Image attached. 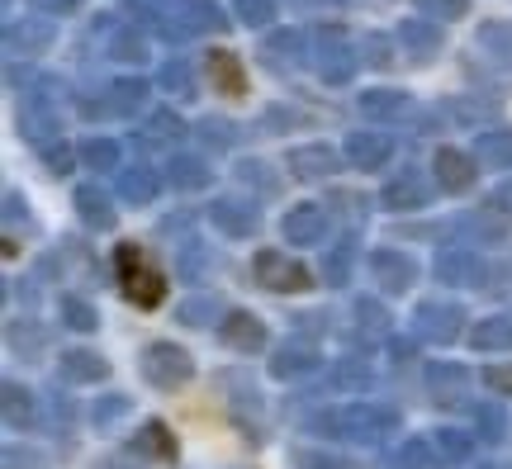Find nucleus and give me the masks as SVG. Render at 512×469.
<instances>
[{"label":"nucleus","instance_id":"nucleus-56","mask_svg":"<svg viewBox=\"0 0 512 469\" xmlns=\"http://www.w3.org/2000/svg\"><path fill=\"white\" fill-rule=\"evenodd\" d=\"M389 356H394V361H408V356H413V342H408V337H389Z\"/></svg>","mask_w":512,"mask_h":469},{"label":"nucleus","instance_id":"nucleus-34","mask_svg":"<svg viewBox=\"0 0 512 469\" xmlns=\"http://www.w3.org/2000/svg\"><path fill=\"white\" fill-rule=\"evenodd\" d=\"M81 162L91 171H119V143L114 138H86L81 143Z\"/></svg>","mask_w":512,"mask_h":469},{"label":"nucleus","instance_id":"nucleus-42","mask_svg":"<svg viewBox=\"0 0 512 469\" xmlns=\"http://www.w3.org/2000/svg\"><path fill=\"white\" fill-rule=\"evenodd\" d=\"M361 62H366V67H375V72L394 67V43H389L384 34H366V43H361Z\"/></svg>","mask_w":512,"mask_h":469},{"label":"nucleus","instance_id":"nucleus-30","mask_svg":"<svg viewBox=\"0 0 512 469\" xmlns=\"http://www.w3.org/2000/svg\"><path fill=\"white\" fill-rule=\"evenodd\" d=\"M403 109H408V95L389 91V86L361 95V114H366V119H394V114H403Z\"/></svg>","mask_w":512,"mask_h":469},{"label":"nucleus","instance_id":"nucleus-8","mask_svg":"<svg viewBox=\"0 0 512 469\" xmlns=\"http://www.w3.org/2000/svg\"><path fill=\"white\" fill-rule=\"evenodd\" d=\"M432 171H437V185L446 190V195H465V190L479 181V162L470 157V152H460V147H437Z\"/></svg>","mask_w":512,"mask_h":469},{"label":"nucleus","instance_id":"nucleus-15","mask_svg":"<svg viewBox=\"0 0 512 469\" xmlns=\"http://www.w3.org/2000/svg\"><path fill=\"white\" fill-rule=\"evenodd\" d=\"M399 43H403V57H413V62H432V57L441 53V24H432V19H403Z\"/></svg>","mask_w":512,"mask_h":469},{"label":"nucleus","instance_id":"nucleus-49","mask_svg":"<svg viewBox=\"0 0 512 469\" xmlns=\"http://www.w3.org/2000/svg\"><path fill=\"white\" fill-rule=\"evenodd\" d=\"M38 152H43L48 171H57V176H67V171H72V147L67 143H48V147H38Z\"/></svg>","mask_w":512,"mask_h":469},{"label":"nucleus","instance_id":"nucleus-50","mask_svg":"<svg viewBox=\"0 0 512 469\" xmlns=\"http://www.w3.org/2000/svg\"><path fill=\"white\" fill-rule=\"evenodd\" d=\"M204 318H214V304H209V299H190V304H181V323L204 327Z\"/></svg>","mask_w":512,"mask_h":469},{"label":"nucleus","instance_id":"nucleus-35","mask_svg":"<svg viewBox=\"0 0 512 469\" xmlns=\"http://www.w3.org/2000/svg\"><path fill=\"white\" fill-rule=\"evenodd\" d=\"M394 469H437V451H432V441L408 436L399 451H394Z\"/></svg>","mask_w":512,"mask_h":469},{"label":"nucleus","instance_id":"nucleus-26","mask_svg":"<svg viewBox=\"0 0 512 469\" xmlns=\"http://www.w3.org/2000/svg\"><path fill=\"white\" fill-rule=\"evenodd\" d=\"M143 105H147V81L143 76H124V81H114L110 100H105L110 114H138Z\"/></svg>","mask_w":512,"mask_h":469},{"label":"nucleus","instance_id":"nucleus-28","mask_svg":"<svg viewBox=\"0 0 512 469\" xmlns=\"http://www.w3.org/2000/svg\"><path fill=\"white\" fill-rule=\"evenodd\" d=\"M166 181L176 185V190H204V185L214 181V171H209L200 157H171V166H166Z\"/></svg>","mask_w":512,"mask_h":469},{"label":"nucleus","instance_id":"nucleus-1","mask_svg":"<svg viewBox=\"0 0 512 469\" xmlns=\"http://www.w3.org/2000/svg\"><path fill=\"white\" fill-rule=\"evenodd\" d=\"M399 427V417L380 408V403H351L342 413H323L313 417V432H332V436H351V441H380Z\"/></svg>","mask_w":512,"mask_h":469},{"label":"nucleus","instance_id":"nucleus-6","mask_svg":"<svg viewBox=\"0 0 512 469\" xmlns=\"http://www.w3.org/2000/svg\"><path fill=\"white\" fill-rule=\"evenodd\" d=\"M256 271V285H266L271 294H299V289H309V271L290 261L285 252H275V247H261L252 261Z\"/></svg>","mask_w":512,"mask_h":469},{"label":"nucleus","instance_id":"nucleus-22","mask_svg":"<svg viewBox=\"0 0 512 469\" xmlns=\"http://www.w3.org/2000/svg\"><path fill=\"white\" fill-rule=\"evenodd\" d=\"M475 157H479V166L512 171V128H484V133H475Z\"/></svg>","mask_w":512,"mask_h":469},{"label":"nucleus","instance_id":"nucleus-31","mask_svg":"<svg viewBox=\"0 0 512 469\" xmlns=\"http://www.w3.org/2000/svg\"><path fill=\"white\" fill-rule=\"evenodd\" d=\"M138 451L143 455H157V460H176V436L166 432V422H147L143 432H138Z\"/></svg>","mask_w":512,"mask_h":469},{"label":"nucleus","instance_id":"nucleus-11","mask_svg":"<svg viewBox=\"0 0 512 469\" xmlns=\"http://www.w3.org/2000/svg\"><path fill=\"white\" fill-rule=\"evenodd\" d=\"M209 223L219 228V233L228 237H252L256 223H261V214H256L252 199H238V195H223L209 204Z\"/></svg>","mask_w":512,"mask_h":469},{"label":"nucleus","instance_id":"nucleus-38","mask_svg":"<svg viewBox=\"0 0 512 469\" xmlns=\"http://www.w3.org/2000/svg\"><path fill=\"white\" fill-rule=\"evenodd\" d=\"M422 19H432V24H451V19H465L470 15V0H418Z\"/></svg>","mask_w":512,"mask_h":469},{"label":"nucleus","instance_id":"nucleus-19","mask_svg":"<svg viewBox=\"0 0 512 469\" xmlns=\"http://www.w3.org/2000/svg\"><path fill=\"white\" fill-rule=\"evenodd\" d=\"M470 389V370L465 365H451V361H437L427 370V394L437 398V403H460Z\"/></svg>","mask_w":512,"mask_h":469},{"label":"nucleus","instance_id":"nucleus-18","mask_svg":"<svg viewBox=\"0 0 512 469\" xmlns=\"http://www.w3.org/2000/svg\"><path fill=\"white\" fill-rule=\"evenodd\" d=\"M389 157H394V143L384 133H351L347 138V162L356 171H380Z\"/></svg>","mask_w":512,"mask_h":469},{"label":"nucleus","instance_id":"nucleus-9","mask_svg":"<svg viewBox=\"0 0 512 469\" xmlns=\"http://www.w3.org/2000/svg\"><path fill=\"white\" fill-rule=\"evenodd\" d=\"M437 280L441 285H465V289H479L489 280V266L479 261V252L470 247H451V252L437 256Z\"/></svg>","mask_w":512,"mask_h":469},{"label":"nucleus","instance_id":"nucleus-12","mask_svg":"<svg viewBox=\"0 0 512 469\" xmlns=\"http://www.w3.org/2000/svg\"><path fill=\"white\" fill-rule=\"evenodd\" d=\"M370 275H375V285L380 289L403 294V289L418 280V266H413V256L394 252V247H380V252H370Z\"/></svg>","mask_w":512,"mask_h":469},{"label":"nucleus","instance_id":"nucleus-14","mask_svg":"<svg viewBox=\"0 0 512 469\" xmlns=\"http://www.w3.org/2000/svg\"><path fill=\"white\" fill-rule=\"evenodd\" d=\"M219 337L223 346H233L242 356H256V351H266V323L256 318V313H228L219 323Z\"/></svg>","mask_w":512,"mask_h":469},{"label":"nucleus","instance_id":"nucleus-47","mask_svg":"<svg viewBox=\"0 0 512 469\" xmlns=\"http://www.w3.org/2000/svg\"><path fill=\"white\" fill-rule=\"evenodd\" d=\"M181 133H185V124L171 114V109H157V114H152V138L171 143V138H181Z\"/></svg>","mask_w":512,"mask_h":469},{"label":"nucleus","instance_id":"nucleus-40","mask_svg":"<svg viewBox=\"0 0 512 469\" xmlns=\"http://www.w3.org/2000/svg\"><path fill=\"white\" fill-rule=\"evenodd\" d=\"M233 15H238L247 29H266L275 19V0H233Z\"/></svg>","mask_w":512,"mask_h":469},{"label":"nucleus","instance_id":"nucleus-24","mask_svg":"<svg viewBox=\"0 0 512 469\" xmlns=\"http://www.w3.org/2000/svg\"><path fill=\"white\" fill-rule=\"evenodd\" d=\"M157 190H162V181H157L152 166H128V171H119V199H128V204H152Z\"/></svg>","mask_w":512,"mask_h":469},{"label":"nucleus","instance_id":"nucleus-58","mask_svg":"<svg viewBox=\"0 0 512 469\" xmlns=\"http://www.w3.org/2000/svg\"><path fill=\"white\" fill-rule=\"evenodd\" d=\"M484 469H503V465H484Z\"/></svg>","mask_w":512,"mask_h":469},{"label":"nucleus","instance_id":"nucleus-54","mask_svg":"<svg viewBox=\"0 0 512 469\" xmlns=\"http://www.w3.org/2000/svg\"><path fill=\"white\" fill-rule=\"evenodd\" d=\"M128 413V398L124 394H110L105 408H95V422H110V417H124Z\"/></svg>","mask_w":512,"mask_h":469},{"label":"nucleus","instance_id":"nucleus-10","mask_svg":"<svg viewBox=\"0 0 512 469\" xmlns=\"http://www.w3.org/2000/svg\"><path fill=\"white\" fill-rule=\"evenodd\" d=\"M280 233H285L290 247H318L328 237V214L318 204H294L290 214L280 218Z\"/></svg>","mask_w":512,"mask_h":469},{"label":"nucleus","instance_id":"nucleus-29","mask_svg":"<svg viewBox=\"0 0 512 469\" xmlns=\"http://www.w3.org/2000/svg\"><path fill=\"white\" fill-rule=\"evenodd\" d=\"M299 53H304V38L294 34V29H280V34H271V38H266V48H261V57H271L275 72L294 67V62H299Z\"/></svg>","mask_w":512,"mask_h":469},{"label":"nucleus","instance_id":"nucleus-23","mask_svg":"<svg viewBox=\"0 0 512 469\" xmlns=\"http://www.w3.org/2000/svg\"><path fill=\"white\" fill-rule=\"evenodd\" d=\"M309 370H318V351L304 346V342H285L280 351H275V361H271L275 379H299V375H309Z\"/></svg>","mask_w":512,"mask_h":469},{"label":"nucleus","instance_id":"nucleus-46","mask_svg":"<svg viewBox=\"0 0 512 469\" xmlns=\"http://www.w3.org/2000/svg\"><path fill=\"white\" fill-rule=\"evenodd\" d=\"M200 138L209 147H228L233 143V124L228 119H200Z\"/></svg>","mask_w":512,"mask_h":469},{"label":"nucleus","instance_id":"nucleus-2","mask_svg":"<svg viewBox=\"0 0 512 469\" xmlns=\"http://www.w3.org/2000/svg\"><path fill=\"white\" fill-rule=\"evenodd\" d=\"M356 67H361V48H351L337 24H323L313 34V72H318V81L323 86H347Z\"/></svg>","mask_w":512,"mask_h":469},{"label":"nucleus","instance_id":"nucleus-55","mask_svg":"<svg viewBox=\"0 0 512 469\" xmlns=\"http://www.w3.org/2000/svg\"><path fill=\"white\" fill-rule=\"evenodd\" d=\"M34 5L43 10V15H67V10H76L81 0H34Z\"/></svg>","mask_w":512,"mask_h":469},{"label":"nucleus","instance_id":"nucleus-51","mask_svg":"<svg viewBox=\"0 0 512 469\" xmlns=\"http://www.w3.org/2000/svg\"><path fill=\"white\" fill-rule=\"evenodd\" d=\"M484 384H489L494 394H512V365H489V370H484Z\"/></svg>","mask_w":512,"mask_h":469},{"label":"nucleus","instance_id":"nucleus-53","mask_svg":"<svg viewBox=\"0 0 512 469\" xmlns=\"http://www.w3.org/2000/svg\"><path fill=\"white\" fill-rule=\"evenodd\" d=\"M238 176H242V181H256V185H266V190H275V181L266 176V166H261V162H242Z\"/></svg>","mask_w":512,"mask_h":469},{"label":"nucleus","instance_id":"nucleus-32","mask_svg":"<svg viewBox=\"0 0 512 469\" xmlns=\"http://www.w3.org/2000/svg\"><path fill=\"white\" fill-rule=\"evenodd\" d=\"M370 365L361 361V356H347V361H337V370H332V384L337 389H347V394H366L370 389Z\"/></svg>","mask_w":512,"mask_h":469},{"label":"nucleus","instance_id":"nucleus-3","mask_svg":"<svg viewBox=\"0 0 512 469\" xmlns=\"http://www.w3.org/2000/svg\"><path fill=\"white\" fill-rule=\"evenodd\" d=\"M157 29H162V38H171V43H185V38H195V34H219V29H228V19H223V10L214 0H176V5L157 19Z\"/></svg>","mask_w":512,"mask_h":469},{"label":"nucleus","instance_id":"nucleus-44","mask_svg":"<svg viewBox=\"0 0 512 469\" xmlns=\"http://www.w3.org/2000/svg\"><path fill=\"white\" fill-rule=\"evenodd\" d=\"M470 237H479V242H503V223L498 218H484V214H470L465 223H460Z\"/></svg>","mask_w":512,"mask_h":469},{"label":"nucleus","instance_id":"nucleus-33","mask_svg":"<svg viewBox=\"0 0 512 469\" xmlns=\"http://www.w3.org/2000/svg\"><path fill=\"white\" fill-rule=\"evenodd\" d=\"M34 422V394L19 389V384H5V427H29Z\"/></svg>","mask_w":512,"mask_h":469},{"label":"nucleus","instance_id":"nucleus-57","mask_svg":"<svg viewBox=\"0 0 512 469\" xmlns=\"http://www.w3.org/2000/svg\"><path fill=\"white\" fill-rule=\"evenodd\" d=\"M494 204H503V209H512V181H508V185H503V190H498V195H494Z\"/></svg>","mask_w":512,"mask_h":469},{"label":"nucleus","instance_id":"nucleus-27","mask_svg":"<svg viewBox=\"0 0 512 469\" xmlns=\"http://www.w3.org/2000/svg\"><path fill=\"white\" fill-rule=\"evenodd\" d=\"M76 209H81V218H86L91 228H114L110 195H105L100 185H81V190H76Z\"/></svg>","mask_w":512,"mask_h":469},{"label":"nucleus","instance_id":"nucleus-21","mask_svg":"<svg viewBox=\"0 0 512 469\" xmlns=\"http://www.w3.org/2000/svg\"><path fill=\"white\" fill-rule=\"evenodd\" d=\"M209 81L219 95H247V72H242L238 53H228V48L209 53Z\"/></svg>","mask_w":512,"mask_h":469},{"label":"nucleus","instance_id":"nucleus-16","mask_svg":"<svg viewBox=\"0 0 512 469\" xmlns=\"http://www.w3.org/2000/svg\"><path fill=\"white\" fill-rule=\"evenodd\" d=\"M427 195H432V190H427V181H422V171L418 166H403L399 176H394V181L384 185V209H422V204H427Z\"/></svg>","mask_w":512,"mask_h":469},{"label":"nucleus","instance_id":"nucleus-41","mask_svg":"<svg viewBox=\"0 0 512 469\" xmlns=\"http://www.w3.org/2000/svg\"><path fill=\"white\" fill-rule=\"evenodd\" d=\"M62 323L72 332H91V327H100V313L86 299H62Z\"/></svg>","mask_w":512,"mask_h":469},{"label":"nucleus","instance_id":"nucleus-7","mask_svg":"<svg viewBox=\"0 0 512 469\" xmlns=\"http://www.w3.org/2000/svg\"><path fill=\"white\" fill-rule=\"evenodd\" d=\"M413 323H418V337L422 342H437V346H451L460 337V323H465V308L460 304H441V299H427V304H418V313H413Z\"/></svg>","mask_w":512,"mask_h":469},{"label":"nucleus","instance_id":"nucleus-5","mask_svg":"<svg viewBox=\"0 0 512 469\" xmlns=\"http://www.w3.org/2000/svg\"><path fill=\"white\" fill-rule=\"evenodd\" d=\"M138 365H143V379L157 384V389H181V384H190V375H195V361H190L176 342H152Z\"/></svg>","mask_w":512,"mask_h":469},{"label":"nucleus","instance_id":"nucleus-43","mask_svg":"<svg viewBox=\"0 0 512 469\" xmlns=\"http://www.w3.org/2000/svg\"><path fill=\"white\" fill-rule=\"evenodd\" d=\"M347 271H351V242H342V247H332V256L323 261V280H328V285H347Z\"/></svg>","mask_w":512,"mask_h":469},{"label":"nucleus","instance_id":"nucleus-4","mask_svg":"<svg viewBox=\"0 0 512 469\" xmlns=\"http://www.w3.org/2000/svg\"><path fill=\"white\" fill-rule=\"evenodd\" d=\"M114 261H119V275H124V294L133 299L138 308H157L166 294V280L157 271H147L143 266V252L133 247V242H124L119 252H114Z\"/></svg>","mask_w":512,"mask_h":469},{"label":"nucleus","instance_id":"nucleus-36","mask_svg":"<svg viewBox=\"0 0 512 469\" xmlns=\"http://www.w3.org/2000/svg\"><path fill=\"white\" fill-rule=\"evenodd\" d=\"M157 81H162V91H171L176 100H195V76H190V67H185L181 57H171Z\"/></svg>","mask_w":512,"mask_h":469},{"label":"nucleus","instance_id":"nucleus-17","mask_svg":"<svg viewBox=\"0 0 512 469\" xmlns=\"http://www.w3.org/2000/svg\"><path fill=\"white\" fill-rule=\"evenodd\" d=\"M53 43V24L48 19H24V24H5V53L10 57H38Z\"/></svg>","mask_w":512,"mask_h":469},{"label":"nucleus","instance_id":"nucleus-52","mask_svg":"<svg viewBox=\"0 0 512 469\" xmlns=\"http://www.w3.org/2000/svg\"><path fill=\"white\" fill-rule=\"evenodd\" d=\"M475 427L484 432V441H498V436H503V417H498V408H484V413H475Z\"/></svg>","mask_w":512,"mask_h":469},{"label":"nucleus","instance_id":"nucleus-59","mask_svg":"<svg viewBox=\"0 0 512 469\" xmlns=\"http://www.w3.org/2000/svg\"><path fill=\"white\" fill-rule=\"evenodd\" d=\"M328 5H342V0H328Z\"/></svg>","mask_w":512,"mask_h":469},{"label":"nucleus","instance_id":"nucleus-25","mask_svg":"<svg viewBox=\"0 0 512 469\" xmlns=\"http://www.w3.org/2000/svg\"><path fill=\"white\" fill-rule=\"evenodd\" d=\"M470 346L475 351H512V318H479L470 327Z\"/></svg>","mask_w":512,"mask_h":469},{"label":"nucleus","instance_id":"nucleus-20","mask_svg":"<svg viewBox=\"0 0 512 469\" xmlns=\"http://www.w3.org/2000/svg\"><path fill=\"white\" fill-rule=\"evenodd\" d=\"M57 375L67 379V384H100V379L110 375V365H105V356H95V351H62Z\"/></svg>","mask_w":512,"mask_h":469},{"label":"nucleus","instance_id":"nucleus-37","mask_svg":"<svg viewBox=\"0 0 512 469\" xmlns=\"http://www.w3.org/2000/svg\"><path fill=\"white\" fill-rule=\"evenodd\" d=\"M470 436L465 432H437L432 436V451L441 455V465H460V460H470Z\"/></svg>","mask_w":512,"mask_h":469},{"label":"nucleus","instance_id":"nucleus-45","mask_svg":"<svg viewBox=\"0 0 512 469\" xmlns=\"http://www.w3.org/2000/svg\"><path fill=\"white\" fill-rule=\"evenodd\" d=\"M299 469H356V460H342V455H323V451H299L294 455Z\"/></svg>","mask_w":512,"mask_h":469},{"label":"nucleus","instance_id":"nucleus-13","mask_svg":"<svg viewBox=\"0 0 512 469\" xmlns=\"http://www.w3.org/2000/svg\"><path fill=\"white\" fill-rule=\"evenodd\" d=\"M285 166H290L294 181H328L332 171L342 166V157H337L328 143H304V147H294Z\"/></svg>","mask_w":512,"mask_h":469},{"label":"nucleus","instance_id":"nucleus-39","mask_svg":"<svg viewBox=\"0 0 512 469\" xmlns=\"http://www.w3.org/2000/svg\"><path fill=\"white\" fill-rule=\"evenodd\" d=\"M110 57H114V62H143V57H147L143 34H138V29H119V34H114V43H110Z\"/></svg>","mask_w":512,"mask_h":469},{"label":"nucleus","instance_id":"nucleus-48","mask_svg":"<svg viewBox=\"0 0 512 469\" xmlns=\"http://www.w3.org/2000/svg\"><path fill=\"white\" fill-rule=\"evenodd\" d=\"M356 318H361V332H384V323H389V313H384L375 299H361V304H356Z\"/></svg>","mask_w":512,"mask_h":469}]
</instances>
